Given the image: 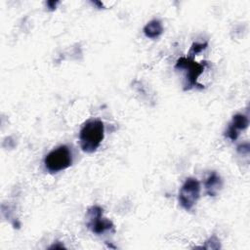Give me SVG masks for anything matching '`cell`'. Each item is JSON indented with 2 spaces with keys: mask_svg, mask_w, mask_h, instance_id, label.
Wrapping results in <instances>:
<instances>
[{
  "mask_svg": "<svg viewBox=\"0 0 250 250\" xmlns=\"http://www.w3.org/2000/svg\"><path fill=\"white\" fill-rule=\"evenodd\" d=\"M207 66L206 62H197L194 59L189 57H181L177 60L175 68L179 70H184L185 74V83L184 90L188 91L193 88L202 89L203 86L197 82L198 77L203 73L205 67Z\"/></svg>",
  "mask_w": 250,
  "mask_h": 250,
  "instance_id": "2",
  "label": "cell"
},
{
  "mask_svg": "<svg viewBox=\"0 0 250 250\" xmlns=\"http://www.w3.org/2000/svg\"><path fill=\"white\" fill-rule=\"evenodd\" d=\"M72 151L67 145H61L52 149L44 158V166L51 173H58L72 165Z\"/></svg>",
  "mask_w": 250,
  "mask_h": 250,
  "instance_id": "3",
  "label": "cell"
},
{
  "mask_svg": "<svg viewBox=\"0 0 250 250\" xmlns=\"http://www.w3.org/2000/svg\"><path fill=\"white\" fill-rule=\"evenodd\" d=\"M201 248H205V249H220L221 248L220 239L218 238V236L216 234H213L212 236H210L205 241L204 245H202Z\"/></svg>",
  "mask_w": 250,
  "mask_h": 250,
  "instance_id": "10",
  "label": "cell"
},
{
  "mask_svg": "<svg viewBox=\"0 0 250 250\" xmlns=\"http://www.w3.org/2000/svg\"><path fill=\"white\" fill-rule=\"evenodd\" d=\"M200 183L197 179L187 178L178 194V201L181 207L186 211H190L200 197Z\"/></svg>",
  "mask_w": 250,
  "mask_h": 250,
  "instance_id": "5",
  "label": "cell"
},
{
  "mask_svg": "<svg viewBox=\"0 0 250 250\" xmlns=\"http://www.w3.org/2000/svg\"><path fill=\"white\" fill-rule=\"evenodd\" d=\"M164 31L163 24L160 20L158 19H153L149 21L144 27H143V32L145 36L148 39H157Z\"/></svg>",
  "mask_w": 250,
  "mask_h": 250,
  "instance_id": "8",
  "label": "cell"
},
{
  "mask_svg": "<svg viewBox=\"0 0 250 250\" xmlns=\"http://www.w3.org/2000/svg\"><path fill=\"white\" fill-rule=\"evenodd\" d=\"M104 209L99 205H92L87 209L86 213V227L94 234L101 235L105 232H110L115 230L113 223L103 217Z\"/></svg>",
  "mask_w": 250,
  "mask_h": 250,
  "instance_id": "4",
  "label": "cell"
},
{
  "mask_svg": "<svg viewBox=\"0 0 250 250\" xmlns=\"http://www.w3.org/2000/svg\"><path fill=\"white\" fill-rule=\"evenodd\" d=\"M62 248H64V246L62 242H59V241H57L56 243H54L49 247V249H62Z\"/></svg>",
  "mask_w": 250,
  "mask_h": 250,
  "instance_id": "13",
  "label": "cell"
},
{
  "mask_svg": "<svg viewBox=\"0 0 250 250\" xmlns=\"http://www.w3.org/2000/svg\"><path fill=\"white\" fill-rule=\"evenodd\" d=\"M249 125V118L243 113H236L232 116L224 135L227 139L234 142L237 140L241 131H244Z\"/></svg>",
  "mask_w": 250,
  "mask_h": 250,
  "instance_id": "6",
  "label": "cell"
},
{
  "mask_svg": "<svg viewBox=\"0 0 250 250\" xmlns=\"http://www.w3.org/2000/svg\"><path fill=\"white\" fill-rule=\"evenodd\" d=\"M222 188L223 180L221 176L216 171L210 172L204 181V188L206 194L210 197H215L218 195Z\"/></svg>",
  "mask_w": 250,
  "mask_h": 250,
  "instance_id": "7",
  "label": "cell"
},
{
  "mask_svg": "<svg viewBox=\"0 0 250 250\" xmlns=\"http://www.w3.org/2000/svg\"><path fill=\"white\" fill-rule=\"evenodd\" d=\"M207 46H208L207 42H193L188 50V57L194 59V57L199 53H201L202 51H204L207 48Z\"/></svg>",
  "mask_w": 250,
  "mask_h": 250,
  "instance_id": "9",
  "label": "cell"
},
{
  "mask_svg": "<svg viewBox=\"0 0 250 250\" xmlns=\"http://www.w3.org/2000/svg\"><path fill=\"white\" fill-rule=\"evenodd\" d=\"M58 4H60V2H59V1H54V0H52V1H47V2H46V5H47V7H48V9H49L50 11L56 10Z\"/></svg>",
  "mask_w": 250,
  "mask_h": 250,
  "instance_id": "12",
  "label": "cell"
},
{
  "mask_svg": "<svg viewBox=\"0 0 250 250\" xmlns=\"http://www.w3.org/2000/svg\"><path fill=\"white\" fill-rule=\"evenodd\" d=\"M237 151L242 154V155H247L249 154V144L248 143H245V144H242L240 146H237Z\"/></svg>",
  "mask_w": 250,
  "mask_h": 250,
  "instance_id": "11",
  "label": "cell"
},
{
  "mask_svg": "<svg viewBox=\"0 0 250 250\" xmlns=\"http://www.w3.org/2000/svg\"><path fill=\"white\" fill-rule=\"evenodd\" d=\"M104 138V124L100 119L86 121L79 132L81 149L86 153L95 152Z\"/></svg>",
  "mask_w": 250,
  "mask_h": 250,
  "instance_id": "1",
  "label": "cell"
}]
</instances>
